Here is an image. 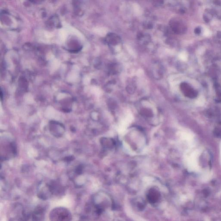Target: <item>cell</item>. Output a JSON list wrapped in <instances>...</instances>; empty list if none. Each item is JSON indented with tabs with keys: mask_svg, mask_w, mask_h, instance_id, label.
Returning <instances> with one entry per match:
<instances>
[{
	"mask_svg": "<svg viewBox=\"0 0 221 221\" xmlns=\"http://www.w3.org/2000/svg\"><path fill=\"white\" fill-rule=\"evenodd\" d=\"M65 160H66V161H71L72 160L73 158L72 157H66L65 158Z\"/></svg>",
	"mask_w": 221,
	"mask_h": 221,
	"instance_id": "7a4b0ae2",
	"label": "cell"
},
{
	"mask_svg": "<svg viewBox=\"0 0 221 221\" xmlns=\"http://www.w3.org/2000/svg\"><path fill=\"white\" fill-rule=\"evenodd\" d=\"M82 170V169L81 166H79L76 169V172L78 174H80Z\"/></svg>",
	"mask_w": 221,
	"mask_h": 221,
	"instance_id": "6da1fadb",
	"label": "cell"
}]
</instances>
